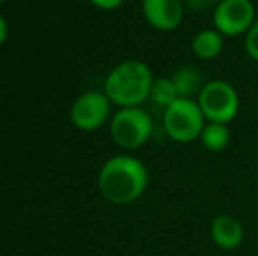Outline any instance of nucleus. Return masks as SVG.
Here are the masks:
<instances>
[{
    "label": "nucleus",
    "mask_w": 258,
    "mask_h": 256,
    "mask_svg": "<svg viewBox=\"0 0 258 256\" xmlns=\"http://www.w3.org/2000/svg\"><path fill=\"white\" fill-rule=\"evenodd\" d=\"M146 165L136 156L118 154L109 158L99 172V190L102 197L111 204H132L148 188Z\"/></svg>",
    "instance_id": "1"
},
{
    "label": "nucleus",
    "mask_w": 258,
    "mask_h": 256,
    "mask_svg": "<svg viewBox=\"0 0 258 256\" xmlns=\"http://www.w3.org/2000/svg\"><path fill=\"white\" fill-rule=\"evenodd\" d=\"M151 68L141 60H126L116 65L105 79L104 93L112 104L121 107H139L150 99L153 86Z\"/></svg>",
    "instance_id": "2"
},
{
    "label": "nucleus",
    "mask_w": 258,
    "mask_h": 256,
    "mask_svg": "<svg viewBox=\"0 0 258 256\" xmlns=\"http://www.w3.org/2000/svg\"><path fill=\"white\" fill-rule=\"evenodd\" d=\"M206 123L197 99L179 97L163 109V128L174 142L188 144L197 140Z\"/></svg>",
    "instance_id": "3"
},
{
    "label": "nucleus",
    "mask_w": 258,
    "mask_h": 256,
    "mask_svg": "<svg viewBox=\"0 0 258 256\" xmlns=\"http://www.w3.org/2000/svg\"><path fill=\"white\" fill-rule=\"evenodd\" d=\"M197 102L204 114L206 121L228 125L239 113V93L228 81L204 82L201 93L197 95Z\"/></svg>",
    "instance_id": "4"
},
{
    "label": "nucleus",
    "mask_w": 258,
    "mask_h": 256,
    "mask_svg": "<svg viewBox=\"0 0 258 256\" xmlns=\"http://www.w3.org/2000/svg\"><path fill=\"white\" fill-rule=\"evenodd\" d=\"M151 132V116L141 107H121L111 120V137L123 149L141 147L148 142Z\"/></svg>",
    "instance_id": "5"
},
{
    "label": "nucleus",
    "mask_w": 258,
    "mask_h": 256,
    "mask_svg": "<svg viewBox=\"0 0 258 256\" xmlns=\"http://www.w3.org/2000/svg\"><path fill=\"white\" fill-rule=\"evenodd\" d=\"M256 21V9L251 0H221L213 13V27L225 37H237Z\"/></svg>",
    "instance_id": "6"
},
{
    "label": "nucleus",
    "mask_w": 258,
    "mask_h": 256,
    "mask_svg": "<svg viewBox=\"0 0 258 256\" xmlns=\"http://www.w3.org/2000/svg\"><path fill=\"white\" fill-rule=\"evenodd\" d=\"M111 100L104 92H86L74 100L71 107V121L83 132H93L107 121Z\"/></svg>",
    "instance_id": "7"
},
{
    "label": "nucleus",
    "mask_w": 258,
    "mask_h": 256,
    "mask_svg": "<svg viewBox=\"0 0 258 256\" xmlns=\"http://www.w3.org/2000/svg\"><path fill=\"white\" fill-rule=\"evenodd\" d=\"M144 20L160 32L176 30L184 18V6L181 0H143Z\"/></svg>",
    "instance_id": "8"
},
{
    "label": "nucleus",
    "mask_w": 258,
    "mask_h": 256,
    "mask_svg": "<svg viewBox=\"0 0 258 256\" xmlns=\"http://www.w3.org/2000/svg\"><path fill=\"white\" fill-rule=\"evenodd\" d=\"M211 240L223 251H234L244 240V226L239 219L228 214H220L211 221Z\"/></svg>",
    "instance_id": "9"
},
{
    "label": "nucleus",
    "mask_w": 258,
    "mask_h": 256,
    "mask_svg": "<svg viewBox=\"0 0 258 256\" xmlns=\"http://www.w3.org/2000/svg\"><path fill=\"white\" fill-rule=\"evenodd\" d=\"M223 39L225 35H221L214 27L204 28L191 39V51L199 60H214L223 51Z\"/></svg>",
    "instance_id": "10"
},
{
    "label": "nucleus",
    "mask_w": 258,
    "mask_h": 256,
    "mask_svg": "<svg viewBox=\"0 0 258 256\" xmlns=\"http://www.w3.org/2000/svg\"><path fill=\"white\" fill-rule=\"evenodd\" d=\"M172 82L176 86L177 97H184V99H194L195 95H199L202 90V77L199 74V70L191 65H184L179 67L174 72Z\"/></svg>",
    "instance_id": "11"
},
{
    "label": "nucleus",
    "mask_w": 258,
    "mask_h": 256,
    "mask_svg": "<svg viewBox=\"0 0 258 256\" xmlns=\"http://www.w3.org/2000/svg\"><path fill=\"white\" fill-rule=\"evenodd\" d=\"M199 140L202 142V146L206 147L211 153H220L230 142V130L228 125L223 123H213V121H207L201 132Z\"/></svg>",
    "instance_id": "12"
},
{
    "label": "nucleus",
    "mask_w": 258,
    "mask_h": 256,
    "mask_svg": "<svg viewBox=\"0 0 258 256\" xmlns=\"http://www.w3.org/2000/svg\"><path fill=\"white\" fill-rule=\"evenodd\" d=\"M150 99L153 100L155 104L162 106L163 109H165V107H169L176 99H179V97H177L176 86H174L172 79H170V77H158V79H155L153 86H151Z\"/></svg>",
    "instance_id": "13"
},
{
    "label": "nucleus",
    "mask_w": 258,
    "mask_h": 256,
    "mask_svg": "<svg viewBox=\"0 0 258 256\" xmlns=\"http://www.w3.org/2000/svg\"><path fill=\"white\" fill-rule=\"evenodd\" d=\"M244 49L251 60L258 62V20L244 34Z\"/></svg>",
    "instance_id": "14"
},
{
    "label": "nucleus",
    "mask_w": 258,
    "mask_h": 256,
    "mask_svg": "<svg viewBox=\"0 0 258 256\" xmlns=\"http://www.w3.org/2000/svg\"><path fill=\"white\" fill-rule=\"evenodd\" d=\"M95 7L104 11H112V9H118L125 0H90Z\"/></svg>",
    "instance_id": "15"
},
{
    "label": "nucleus",
    "mask_w": 258,
    "mask_h": 256,
    "mask_svg": "<svg viewBox=\"0 0 258 256\" xmlns=\"http://www.w3.org/2000/svg\"><path fill=\"white\" fill-rule=\"evenodd\" d=\"M7 39V23L4 20V16L0 14V46L4 44V41Z\"/></svg>",
    "instance_id": "16"
},
{
    "label": "nucleus",
    "mask_w": 258,
    "mask_h": 256,
    "mask_svg": "<svg viewBox=\"0 0 258 256\" xmlns=\"http://www.w3.org/2000/svg\"><path fill=\"white\" fill-rule=\"evenodd\" d=\"M206 2H213V4H220L221 0H206Z\"/></svg>",
    "instance_id": "17"
},
{
    "label": "nucleus",
    "mask_w": 258,
    "mask_h": 256,
    "mask_svg": "<svg viewBox=\"0 0 258 256\" xmlns=\"http://www.w3.org/2000/svg\"><path fill=\"white\" fill-rule=\"evenodd\" d=\"M2 2H4V0H0V4H2Z\"/></svg>",
    "instance_id": "18"
}]
</instances>
